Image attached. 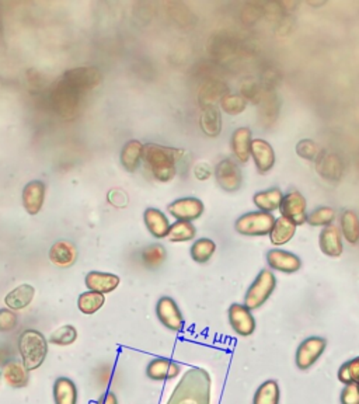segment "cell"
I'll return each instance as SVG.
<instances>
[{"instance_id":"obj_1","label":"cell","mask_w":359,"mask_h":404,"mask_svg":"<svg viewBox=\"0 0 359 404\" xmlns=\"http://www.w3.org/2000/svg\"><path fill=\"white\" fill-rule=\"evenodd\" d=\"M184 155L186 152L178 148L146 143L143 145L142 162L156 181L170 183L177 176L178 163L183 161Z\"/></svg>"},{"instance_id":"obj_2","label":"cell","mask_w":359,"mask_h":404,"mask_svg":"<svg viewBox=\"0 0 359 404\" xmlns=\"http://www.w3.org/2000/svg\"><path fill=\"white\" fill-rule=\"evenodd\" d=\"M211 376L202 368H191L178 382L167 404L211 403Z\"/></svg>"},{"instance_id":"obj_3","label":"cell","mask_w":359,"mask_h":404,"mask_svg":"<svg viewBox=\"0 0 359 404\" xmlns=\"http://www.w3.org/2000/svg\"><path fill=\"white\" fill-rule=\"evenodd\" d=\"M19 353L23 365L30 372L36 370L46 360L48 340L39 330H24L19 337Z\"/></svg>"},{"instance_id":"obj_4","label":"cell","mask_w":359,"mask_h":404,"mask_svg":"<svg viewBox=\"0 0 359 404\" xmlns=\"http://www.w3.org/2000/svg\"><path fill=\"white\" fill-rule=\"evenodd\" d=\"M277 289V277L271 270H261L254 281L248 286L243 305L247 306L251 312L260 309L267 303Z\"/></svg>"},{"instance_id":"obj_5","label":"cell","mask_w":359,"mask_h":404,"mask_svg":"<svg viewBox=\"0 0 359 404\" xmlns=\"http://www.w3.org/2000/svg\"><path fill=\"white\" fill-rule=\"evenodd\" d=\"M275 215L261 211L246 212L235 222V231L246 238H266L270 235Z\"/></svg>"},{"instance_id":"obj_6","label":"cell","mask_w":359,"mask_h":404,"mask_svg":"<svg viewBox=\"0 0 359 404\" xmlns=\"http://www.w3.org/2000/svg\"><path fill=\"white\" fill-rule=\"evenodd\" d=\"M83 93L74 89L64 79L58 81L51 93V101L54 104L55 111L64 118H74L78 116L80 103L83 99Z\"/></svg>"},{"instance_id":"obj_7","label":"cell","mask_w":359,"mask_h":404,"mask_svg":"<svg viewBox=\"0 0 359 404\" xmlns=\"http://www.w3.org/2000/svg\"><path fill=\"white\" fill-rule=\"evenodd\" d=\"M327 348V340L320 335L305 338L295 354V364L300 370H309L320 360Z\"/></svg>"},{"instance_id":"obj_8","label":"cell","mask_w":359,"mask_h":404,"mask_svg":"<svg viewBox=\"0 0 359 404\" xmlns=\"http://www.w3.org/2000/svg\"><path fill=\"white\" fill-rule=\"evenodd\" d=\"M218 186L226 193L239 191L243 184V171L239 163L232 158H225L215 166L213 170Z\"/></svg>"},{"instance_id":"obj_9","label":"cell","mask_w":359,"mask_h":404,"mask_svg":"<svg viewBox=\"0 0 359 404\" xmlns=\"http://www.w3.org/2000/svg\"><path fill=\"white\" fill-rule=\"evenodd\" d=\"M280 213L282 218H286L296 226H302L308 221V201L306 197L298 191L292 190L283 194L280 202Z\"/></svg>"},{"instance_id":"obj_10","label":"cell","mask_w":359,"mask_h":404,"mask_svg":"<svg viewBox=\"0 0 359 404\" xmlns=\"http://www.w3.org/2000/svg\"><path fill=\"white\" fill-rule=\"evenodd\" d=\"M156 316L160 323L167 330L178 333L183 331L186 325V319L178 303L170 296H161L156 303Z\"/></svg>"},{"instance_id":"obj_11","label":"cell","mask_w":359,"mask_h":404,"mask_svg":"<svg viewBox=\"0 0 359 404\" xmlns=\"http://www.w3.org/2000/svg\"><path fill=\"white\" fill-rule=\"evenodd\" d=\"M167 212L174 221L196 222L205 212V205L197 197H183L168 203Z\"/></svg>"},{"instance_id":"obj_12","label":"cell","mask_w":359,"mask_h":404,"mask_svg":"<svg viewBox=\"0 0 359 404\" xmlns=\"http://www.w3.org/2000/svg\"><path fill=\"white\" fill-rule=\"evenodd\" d=\"M250 159H253V163L260 174H267L275 167L277 155L268 141L263 138H253Z\"/></svg>"},{"instance_id":"obj_13","label":"cell","mask_w":359,"mask_h":404,"mask_svg":"<svg viewBox=\"0 0 359 404\" xmlns=\"http://www.w3.org/2000/svg\"><path fill=\"white\" fill-rule=\"evenodd\" d=\"M266 258L270 270L275 273L295 274L302 268V258L298 254L278 247L271 248Z\"/></svg>"},{"instance_id":"obj_14","label":"cell","mask_w":359,"mask_h":404,"mask_svg":"<svg viewBox=\"0 0 359 404\" xmlns=\"http://www.w3.org/2000/svg\"><path fill=\"white\" fill-rule=\"evenodd\" d=\"M62 79L84 94L103 81V75L97 68L81 66L68 71Z\"/></svg>"},{"instance_id":"obj_15","label":"cell","mask_w":359,"mask_h":404,"mask_svg":"<svg viewBox=\"0 0 359 404\" xmlns=\"http://www.w3.org/2000/svg\"><path fill=\"white\" fill-rule=\"evenodd\" d=\"M228 319L232 330L240 337H250L254 334L257 323L253 312L243 303H232L228 310Z\"/></svg>"},{"instance_id":"obj_16","label":"cell","mask_w":359,"mask_h":404,"mask_svg":"<svg viewBox=\"0 0 359 404\" xmlns=\"http://www.w3.org/2000/svg\"><path fill=\"white\" fill-rule=\"evenodd\" d=\"M319 247L321 253L331 258H338L344 253V239L340 228L334 223L320 231Z\"/></svg>"},{"instance_id":"obj_17","label":"cell","mask_w":359,"mask_h":404,"mask_svg":"<svg viewBox=\"0 0 359 404\" xmlns=\"http://www.w3.org/2000/svg\"><path fill=\"white\" fill-rule=\"evenodd\" d=\"M253 142V132L247 126H240L233 131L231 136V149L235 161L239 164L250 161V149Z\"/></svg>"},{"instance_id":"obj_18","label":"cell","mask_w":359,"mask_h":404,"mask_svg":"<svg viewBox=\"0 0 359 404\" xmlns=\"http://www.w3.org/2000/svg\"><path fill=\"white\" fill-rule=\"evenodd\" d=\"M143 222L148 229V232L155 238V239H167L171 222L163 211L158 208H148L143 212Z\"/></svg>"},{"instance_id":"obj_19","label":"cell","mask_w":359,"mask_h":404,"mask_svg":"<svg viewBox=\"0 0 359 404\" xmlns=\"http://www.w3.org/2000/svg\"><path fill=\"white\" fill-rule=\"evenodd\" d=\"M181 373L180 365L167 358H155L146 366V376L155 382L176 379Z\"/></svg>"},{"instance_id":"obj_20","label":"cell","mask_w":359,"mask_h":404,"mask_svg":"<svg viewBox=\"0 0 359 404\" xmlns=\"http://www.w3.org/2000/svg\"><path fill=\"white\" fill-rule=\"evenodd\" d=\"M49 260L52 264L61 268L72 267L78 260V248L72 242L59 241L49 248Z\"/></svg>"},{"instance_id":"obj_21","label":"cell","mask_w":359,"mask_h":404,"mask_svg":"<svg viewBox=\"0 0 359 404\" xmlns=\"http://www.w3.org/2000/svg\"><path fill=\"white\" fill-rule=\"evenodd\" d=\"M1 376L4 382L14 389L26 388L30 382V370L23 365L21 360H11L3 365Z\"/></svg>"},{"instance_id":"obj_22","label":"cell","mask_w":359,"mask_h":404,"mask_svg":"<svg viewBox=\"0 0 359 404\" xmlns=\"http://www.w3.org/2000/svg\"><path fill=\"white\" fill-rule=\"evenodd\" d=\"M120 283L118 276L110 273H100V271H91L84 278V283L89 288V291H94L103 295L116 291Z\"/></svg>"},{"instance_id":"obj_23","label":"cell","mask_w":359,"mask_h":404,"mask_svg":"<svg viewBox=\"0 0 359 404\" xmlns=\"http://www.w3.org/2000/svg\"><path fill=\"white\" fill-rule=\"evenodd\" d=\"M46 187L40 180L29 183L23 190V205L30 215H37L44 205Z\"/></svg>"},{"instance_id":"obj_24","label":"cell","mask_w":359,"mask_h":404,"mask_svg":"<svg viewBox=\"0 0 359 404\" xmlns=\"http://www.w3.org/2000/svg\"><path fill=\"white\" fill-rule=\"evenodd\" d=\"M36 296V289L30 283H23L19 285L17 288L11 289L6 296H4V303L9 309L11 310H23L26 309L34 299Z\"/></svg>"},{"instance_id":"obj_25","label":"cell","mask_w":359,"mask_h":404,"mask_svg":"<svg viewBox=\"0 0 359 404\" xmlns=\"http://www.w3.org/2000/svg\"><path fill=\"white\" fill-rule=\"evenodd\" d=\"M283 198V193L278 187H273L268 190L257 191L253 196V202L257 208V211L274 213L275 211H280V202Z\"/></svg>"},{"instance_id":"obj_26","label":"cell","mask_w":359,"mask_h":404,"mask_svg":"<svg viewBox=\"0 0 359 404\" xmlns=\"http://www.w3.org/2000/svg\"><path fill=\"white\" fill-rule=\"evenodd\" d=\"M79 393L75 382L69 378L61 376L54 383V402L55 404H78Z\"/></svg>"},{"instance_id":"obj_27","label":"cell","mask_w":359,"mask_h":404,"mask_svg":"<svg viewBox=\"0 0 359 404\" xmlns=\"http://www.w3.org/2000/svg\"><path fill=\"white\" fill-rule=\"evenodd\" d=\"M296 231H298L296 225H293L286 218L278 216V218H275L273 229H271V232L268 235L270 242L274 247H282V246L288 244L295 238Z\"/></svg>"},{"instance_id":"obj_28","label":"cell","mask_w":359,"mask_h":404,"mask_svg":"<svg viewBox=\"0 0 359 404\" xmlns=\"http://www.w3.org/2000/svg\"><path fill=\"white\" fill-rule=\"evenodd\" d=\"M142 156H143V143L132 139L126 142L121 151V164L126 171L133 173L139 168L142 163Z\"/></svg>"},{"instance_id":"obj_29","label":"cell","mask_w":359,"mask_h":404,"mask_svg":"<svg viewBox=\"0 0 359 404\" xmlns=\"http://www.w3.org/2000/svg\"><path fill=\"white\" fill-rule=\"evenodd\" d=\"M340 231L343 239L350 244H357L359 242V216L353 209H345L340 215Z\"/></svg>"},{"instance_id":"obj_30","label":"cell","mask_w":359,"mask_h":404,"mask_svg":"<svg viewBox=\"0 0 359 404\" xmlns=\"http://www.w3.org/2000/svg\"><path fill=\"white\" fill-rule=\"evenodd\" d=\"M197 226L193 222L174 221L170 226L167 239L171 243L194 242L197 239Z\"/></svg>"},{"instance_id":"obj_31","label":"cell","mask_w":359,"mask_h":404,"mask_svg":"<svg viewBox=\"0 0 359 404\" xmlns=\"http://www.w3.org/2000/svg\"><path fill=\"white\" fill-rule=\"evenodd\" d=\"M280 389L275 379L263 382L254 393L253 404H280Z\"/></svg>"},{"instance_id":"obj_32","label":"cell","mask_w":359,"mask_h":404,"mask_svg":"<svg viewBox=\"0 0 359 404\" xmlns=\"http://www.w3.org/2000/svg\"><path fill=\"white\" fill-rule=\"evenodd\" d=\"M216 243L213 242L212 239L209 238H200V239H196L193 244H191V248H190V254H191V258L198 263V264H206L208 261H211V258L215 256L216 253Z\"/></svg>"},{"instance_id":"obj_33","label":"cell","mask_w":359,"mask_h":404,"mask_svg":"<svg viewBox=\"0 0 359 404\" xmlns=\"http://www.w3.org/2000/svg\"><path fill=\"white\" fill-rule=\"evenodd\" d=\"M337 221V211L331 206L321 205L315 208L308 213L306 223L313 228H327L330 225H334Z\"/></svg>"},{"instance_id":"obj_34","label":"cell","mask_w":359,"mask_h":404,"mask_svg":"<svg viewBox=\"0 0 359 404\" xmlns=\"http://www.w3.org/2000/svg\"><path fill=\"white\" fill-rule=\"evenodd\" d=\"M167 258V251L163 247V244L159 243H153L146 246L142 251H141V260L143 263V266L149 270H156L160 266H163V263Z\"/></svg>"},{"instance_id":"obj_35","label":"cell","mask_w":359,"mask_h":404,"mask_svg":"<svg viewBox=\"0 0 359 404\" xmlns=\"http://www.w3.org/2000/svg\"><path fill=\"white\" fill-rule=\"evenodd\" d=\"M104 303H106L104 295L94 291L83 292L78 299V308L83 315H94L104 306Z\"/></svg>"},{"instance_id":"obj_36","label":"cell","mask_w":359,"mask_h":404,"mask_svg":"<svg viewBox=\"0 0 359 404\" xmlns=\"http://www.w3.org/2000/svg\"><path fill=\"white\" fill-rule=\"evenodd\" d=\"M78 340V330L72 324L62 325L56 328L48 338V343L59 347H68Z\"/></svg>"},{"instance_id":"obj_37","label":"cell","mask_w":359,"mask_h":404,"mask_svg":"<svg viewBox=\"0 0 359 404\" xmlns=\"http://www.w3.org/2000/svg\"><path fill=\"white\" fill-rule=\"evenodd\" d=\"M337 378L344 385H358L359 383V357H355L340 366Z\"/></svg>"},{"instance_id":"obj_38","label":"cell","mask_w":359,"mask_h":404,"mask_svg":"<svg viewBox=\"0 0 359 404\" xmlns=\"http://www.w3.org/2000/svg\"><path fill=\"white\" fill-rule=\"evenodd\" d=\"M201 128L209 136H218L222 131V118L221 113L216 110H206L201 118Z\"/></svg>"},{"instance_id":"obj_39","label":"cell","mask_w":359,"mask_h":404,"mask_svg":"<svg viewBox=\"0 0 359 404\" xmlns=\"http://www.w3.org/2000/svg\"><path fill=\"white\" fill-rule=\"evenodd\" d=\"M247 107V100L240 94H226L221 99V108L229 116H239Z\"/></svg>"},{"instance_id":"obj_40","label":"cell","mask_w":359,"mask_h":404,"mask_svg":"<svg viewBox=\"0 0 359 404\" xmlns=\"http://www.w3.org/2000/svg\"><path fill=\"white\" fill-rule=\"evenodd\" d=\"M298 155L305 161H315L319 158V148L313 141L303 139L296 146Z\"/></svg>"},{"instance_id":"obj_41","label":"cell","mask_w":359,"mask_h":404,"mask_svg":"<svg viewBox=\"0 0 359 404\" xmlns=\"http://www.w3.org/2000/svg\"><path fill=\"white\" fill-rule=\"evenodd\" d=\"M19 323V316L11 309H0V333H9L14 330Z\"/></svg>"},{"instance_id":"obj_42","label":"cell","mask_w":359,"mask_h":404,"mask_svg":"<svg viewBox=\"0 0 359 404\" xmlns=\"http://www.w3.org/2000/svg\"><path fill=\"white\" fill-rule=\"evenodd\" d=\"M341 404H359L358 385H345L340 396Z\"/></svg>"},{"instance_id":"obj_43","label":"cell","mask_w":359,"mask_h":404,"mask_svg":"<svg viewBox=\"0 0 359 404\" xmlns=\"http://www.w3.org/2000/svg\"><path fill=\"white\" fill-rule=\"evenodd\" d=\"M97 404H118V399H117L116 393L106 392L104 395L100 396V399L97 400Z\"/></svg>"},{"instance_id":"obj_44","label":"cell","mask_w":359,"mask_h":404,"mask_svg":"<svg viewBox=\"0 0 359 404\" xmlns=\"http://www.w3.org/2000/svg\"><path fill=\"white\" fill-rule=\"evenodd\" d=\"M358 389H359V383H358Z\"/></svg>"}]
</instances>
